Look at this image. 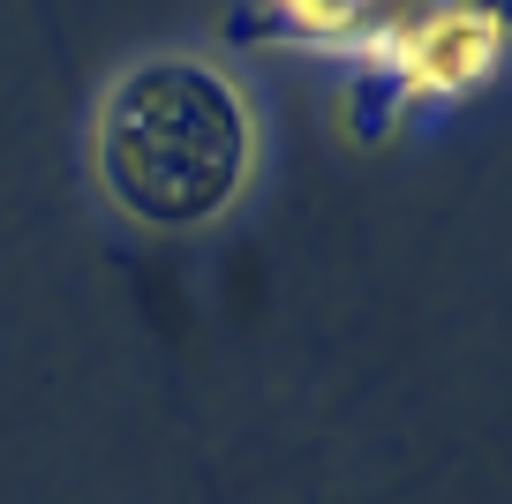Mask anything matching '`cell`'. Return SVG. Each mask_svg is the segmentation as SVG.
I'll return each mask as SVG.
<instances>
[{
    "label": "cell",
    "mask_w": 512,
    "mask_h": 504,
    "mask_svg": "<svg viewBox=\"0 0 512 504\" xmlns=\"http://www.w3.org/2000/svg\"><path fill=\"white\" fill-rule=\"evenodd\" d=\"M377 0H264V31L309 53H347V38L369 23Z\"/></svg>",
    "instance_id": "3"
},
{
    "label": "cell",
    "mask_w": 512,
    "mask_h": 504,
    "mask_svg": "<svg viewBox=\"0 0 512 504\" xmlns=\"http://www.w3.org/2000/svg\"><path fill=\"white\" fill-rule=\"evenodd\" d=\"M91 166L113 211L159 234H189L249 189L256 128L211 61H144L98 98Z\"/></svg>",
    "instance_id": "1"
},
{
    "label": "cell",
    "mask_w": 512,
    "mask_h": 504,
    "mask_svg": "<svg viewBox=\"0 0 512 504\" xmlns=\"http://www.w3.org/2000/svg\"><path fill=\"white\" fill-rule=\"evenodd\" d=\"M339 61L377 76L392 113L452 106L505 76V8L497 0H377Z\"/></svg>",
    "instance_id": "2"
}]
</instances>
